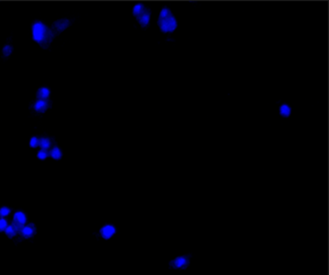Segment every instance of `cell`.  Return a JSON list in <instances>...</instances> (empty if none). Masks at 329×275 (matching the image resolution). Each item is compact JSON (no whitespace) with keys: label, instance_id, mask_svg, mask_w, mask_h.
<instances>
[{"label":"cell","instance_id":"obj_1","mask_svg":"<svg viewBox=\"0 0 329 275\" xmlns=\"http://www.w3.org/2000/svg\"><path fill=\"white\" fill-rule=\"evenodd\" d=\"M32 33H33V39L43 47H47L54 36L51 30H49L42 22H36L33 25Z\"/></svg>","mask_w":329,"mask_h":275},{"label":"cell","instance_id":"obj_2","mask_svg":"<svg viewBox=\"0 0 329 275\" xmlns=\"http://www.w3.org/2000/svg\"><path fill=\"white\" fill-rule=\"evenodd\" d=\"M159 27L163 32H172L177 27V21L169 9H163L159 15Z\"/></svg>","mask_w":329,"mask_h":275},{"label":"cell","instance_id":"obj_3","mask_svg":"<svg viewBox=\"0 0 329 275\" xmlns=\"http://www.w3.org/2000/svg\"><path fill=\"white\" fill-rule=\"evenodd\" d=\"M133 14L134 16L137 17L139 23H140L142 26H146L149 23L150 21V12L148 10H146V8L141 5L138 4L136 6H134L133 8Z\"/></svg>","mask_w":329,"mask_h":275},{"label":"cell","instance_id":"obj_4","mask_svg":"<svg viewBox=\"0 0 329 275\" xmlns=\"http://www.w3.org/2000/svg\"><path fill=\"white\" fill-rule=\"evenodd\" d=\"M26 222V216L25 214L21 211H17L16 212L15 216H14V223L13 226L14 228L16 229L17 232H21V230L22 229V227L24 226Z\"/></svg>","mask_w":329,"mask_h":275},{"label":"cell","instance_id":"obj_5","mask_svg":"<svg viewBox=\"0 0 329 275\" xmlns=\"http://www.w3.org/2000/svg\"><path fill=\"white\" fill-rule=\"evenodd\" d=\"M188 263H189L188 257L182 256V257H178L175 260H173L170 263V266L175 269H184L188 266Z\"/></svg>","mask_w":329,"mask_h":275},{"label":"cell","instance_id":"obj_6","mask_svg":"<svg viewBox=\"0 0 329 275\" xmlns=\"http://www.w3.org/2000/svg\"><path fill=\"white\" fill-rule=\"evenodd\" d=\"M69 19H66V18H63V19H59V21H55L53 24H52V34L55 35V34H58L60 32H62L63 30H65V29L69 25Z\"/></svg>","mask_w":329,"mask_h":275},{"label":"cell","instance_id":"obj_7","mask_svg":"<svg viewBox=\"0 0 329 275\" xmlns=\"http://www.w3.org/2000/svg\"><path fill=\"white\" fill-rule=\"evenodd\" d=\"M115 232H116V230L112 225H106V226H104V227H103L101 230V234L103 235V238L105 239H110L115 234Z\"/></svg>","mask_w":329,"mask_h":275},{"label":"cell","instance_id":"obj_8","mask_svg":"<svg viewBox=\"0 0 329 275\" xmlns=\"http://www.w3.org/2000/svg\"><path fill=\"white\" fill-rule=\"evenodd\" d=\"M34 108L37 112H45L46 109H47V102L45 101H42V100H39L35 105H34Z\"/></svg>","mask_w":329,"mask_h":275},{"label":"cell","instance_id":"obj_9","mask_svg":"<svg viewBox=\"0 0 329 275\" xmlns=\"http://www.w3.org/2000/svg\"><path fill=\"white\" fill-rule=\"evenodd\" d=\"M21 235H23L24 238H30L32 237L33 234H34V228L32 227L31 225H28V226H23L22 229L21 230Z\"/></svg>","mask_w":329,"mask_h":275},{"label":"cell","instance_id":"obj_10","mask_svg":"<svg viewBox=\"0 0 329 275\" xmlns=\"http://www.w3.org/2000/svg\"><path fill=\"white\" fill-rule=\"evenodd\" d=\"M49 94H50V92H49V90L47 89V88L43 87V88H41V89H40V90L38 91V93H37V97H38V99H39V100H42V101H44V100L47 99V97H49Z\"/></svg>","mask_w":329,"mask_h":275},{"label":"cell","instance_id":"obj_11","mask_svg":"<svg viewBox=\"0 0 329 275\" xmlns=\"http://www.w3.org/2000/svg\"><path fill=\"white\" fill-rule=\"evenodd\" d=\"M39 145L42 148V150H47L50 147V141L48 138H41L39 140Z\"/></svg>","mask_w":329,"mask_h":275},{"label":"cell","instance_id":"obj_12","mask_svg":"<svg viewBox=\"0 0 329 275\" xmlns=\"http://www.w3.org/2000/svg\"><path fill=\"white\" fill-rule=\"evenodd\" d=\"M50 155H51V158L54 159H61V156H62V153H61V151H60L59 148L55 147V148H53L51 150Z\"/></svg>","mask_w":329,"mask_h":275},{"label":"cell","instance_id":"obj_13","mask_svg":"<svg viewBox=\"0 0 329 275\" xmlns=\"http://www.w3.org/2000/svg\"><path fill=\"white\" fill-rule=\"evenodd\" d=\"M5 233H6V235H8L9 238H13L14 235H16V234L17 232L16 231V229L14 228L13 225H9V226H7V228L5 229Z\"/></svg>","mask_w":329,"mask_h":275},{"label":"cell","instance_id":"obj_14","mask_svg":"<svg viewBox=\"0 0 329 275\" xmlns=\"http://www.w3.org/2000/svg\"><path fill=\"white\" fill-rule=\"evenodd\" d=\"M280 112H281V114H282L283 116H288V115H290V113H291V108H290V107H288V105L284 104V105L281 106Z\"/></svg>","mask_w":329,"mask_h":275},{"label":"cell","instance_id":"obj_15","mask_svg":"<svg viewBox=\"0 0 329 275\" xmlns=\"http://www.w3.org/2000/svg\"><path fill=\"white\" fill-rule=\"evenodd\" d=\"M11 212V211H10V209L6 208V207H3L0 209V217H4V216H7V215Z\"/></svg>","mask_w":329,"mask_h":275},{"label":"cell","instance_id":"obj_16","mask_svg":"<svg viewBox=\"0 0 329 275\" xmlns=\"http://www.w3.org/2000/svg\"><path fill=\"white\" fill-rule=\"evenodd\" d=\"M47 155H48V154H47V152L45 151V150H41V151L38 153V158H39L40 159H45L47 158Z\"/></svg>","mask_w":329,"mask_h":275},{"label":"cell","instance_id":"obj_17","mask_svg":"<svg viewBox=\"0 0 329 275\" xmlns=\"http://www.w3.org/2000/svg\"><path fill=\"white\" fill-rule=\"evenodd\" d=\"M11 53H12V46H10V45L4 46V48H3V55L7 57Z\"/></svg>","mask_w":329,"mask_h":275},{"label":"cell","instance_id":"obj_18","mask_svg":"<svg viewBox=\"0 0 329 275\" xmlns=\"http://www.w3.org/2000/svg\"><path fill=\"white\" fill-rule=\"evenodd\" d=\"M7 226H8V223H7L6 219H3V218L0 219V232L5 231V229L7 228Z\"/></svg>","mask_w":329,"mask_h":275},{"label":"cell","instance_id":"obj_19","mask_svg":"<svg viewBox=\"0 0 329 275\" xmlns=\"http://www.w3.org/2000/svg\"><path fill=\"white\" fill-rule=\"evenodd\" d=\"M30 146H31L32 148H36L37 146H39V139L37 138V137H32L31 140H30Z\"/></svg>","mask_w":329,"mask_h":275}]
</instances>
